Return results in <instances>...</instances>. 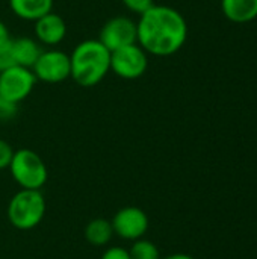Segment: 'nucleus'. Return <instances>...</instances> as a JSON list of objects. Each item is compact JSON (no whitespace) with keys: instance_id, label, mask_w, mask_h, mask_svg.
<instances>
[{"instance_id":"nucleus-1","label":"nucleus","mask_w":257,"mask_h":259,"mask_svg":"<svg viewBox=\"0 0 257 259\" xmlns=\"http://www.w3.org/2000/svg\"><path fill=\"white\" fill-rule=\"evenodd\" d=\"M138 44L153 56H171L186 42L188 24L185 17L167 5H153L136 21Z\"/></svg>"},{"instance_id":"nucleus-2","label":"nucleus","mask_w":257,"mask_h":259,"mask_svg":"<svg viewBox=\"0 0 257 259\" xmlns=\"http://www.w3.org/2000/svg\"><path fill=\"white\" fill-rule=\"evenodd\" d=\"M70 64V77L79 87L92 88L111 73V52L98 39H85L71 52Z\"/></svg>"},{"instance_id":"nucleus-3","label":"nucleus","mask_w":257,"mask_h":259,"mask_svg":"<svg viewBox=\"0 0 257 259\" xmlns=\"http://www.w3.org/2000/svg\"><path fill=\"white\" fill-rule=\"evenodd\" d=\"M8 220L20 231L36 228L45 214V200L39 190H20L8 205Z\"/></svg>"},{"instance_id":"nucleus-4","label":"nucleus","mask_w":257,"mask_h":259,"mask_svg":"<svg viewBox=\"0 0 257 259\" xmlns=\"http://www.w3.org/2000/svg\"><path fill=\"white\" fill-rule=\"evenodd\" d=\"M8 168L12 179L23 190H39L45 185L48 178L42 158L30 149L15 150Z\"/></svg>"},{"instance_id":"nucleus-5","label":"nucleus","mask_w":257,"mask_h":259,"mask_svg":"<svg viewBox=\"0 0 257 259\" xmlns=\"http://www.w3.org/2000/svg\"><path fill=\"white\" fill-rule=\"evenodd\" d=\"M147 68L148 55L138 42L111 52V71L121 79H139L147 73Z\"/></svg>"},{"instance_id":"nucleus-6","label":"nucleus","mask_w":257,"mask_h":259,"mask_svg":"<svg viewBox=\"0 0 257 259\" xmlns=\"http://www.w3.org/2000/svg\"><path fill=\"white\" fill-rule=\"evenodd\" d=\"M36 82L32 68L12 65L0 71V96L20 105L32 94Z\"/></svg>"},{"instance_id":"nucleus-7","label":"nucleus","mask_w":257,"mask_h":259,"mask_svg":"<svg viewBox=\"0 0 257 259\" xmlns=\"http://www.w3.org/2000/svg\"><path fill=\"white\" fill-rule=\"evenodd\" d=\"M36 80L44 83H59L70 77L71 64L70 55L58 49L42 50L32 67Z\"/></svg>"},{"instance_id":"nucleus-8","label":"nucleus","mask_w":257,"mask_h":259,"mask_svg":"<svg viewBox=\"0 0 257 259\" xmlns=\"http://www.w3.org/2000/svg\"><path fill=\"white\" fill-rule=\"evenodd\" d=\"M97 39L109 52L135 44L138 42L136 21H133L130 17H126V15L112 17L103 24Z\"/></svg>"},{"instance_id":"nucleus-9","label":"nucleus","mask_w":257,"mask_h":259,"mask_svg":"<svg viewBox=\"0 0 257 259\" xmlns=\"http://www.w3.org/2000/svg\"><path fill=\"white\" fill-rule=\"evenodd\" d=\"M114 235H118L127 241H136L145 235L148 231V217L147 214L136 206H126L117 211L112 219Z\"/></svg>"},{"instance_id":"nucleus-10","label":"nucleus","mask_w":257,"mask_h":259,"mask_svg":"<svg viewBox=\"0 0 257 259\" xmlns=\"http://www.w3.org/2000/svg\"><path fill=\"white\" fill-rule=\"evenodd\" d=\"M33 33L39 44L55 47L64 41L67 35V23L59 14L52 11L33 21Z\"/></svg>"},{"instance_id":"nucleus-11","label":"nucleus","mask_w":257,"mask_h":259,"mask_svg":"<svg viewBox=\"0 0 257 259\" xmlns=\"http://www.w3.org/2000/svg\"><path fill=\"white\" fill-rule=\"evenodd\" d=\"M11 49H12V56L15 65L27 67L32 68L36 59L39 58L42 49L41 44L35 38L29 36H18L11 39Z\"/></svg>"},{"instance_id":"nucleus-12","label":"nucleus","mask_w":257,"mask_h":259,"mask_svg":"<svg viewBox=\"0 0 257 259\" xmlns=\"http://www.w3.org/2000/svg\"><path fill=\"white\" fill-rule=\"evenodd\" d=\"M11 12L27 21H36L53 11V0H8Z\"/></svg>"},{"instance_id":"nucleus-13","label":"nucleus","mask_w":257,"mask_h":259,"mask_svg":"<svg viewBox=\"0 0 257 259\" xmlns=\"http://www.w3.org/2000/svg\"><path fill=\"white\" fill-rule=\"evenodd\" d=\"M221 11L233 23H248L257 18V0H221Z\"/></svg>"},{"instance_id":"nucleus-14","label":"nucleus","mask_w":257,"mask_h":259,"mask_svg":"<svg viewBox=\"0 0 257 259\" xmlns=\"http://www.w3.org/2000/svg\"><path fill=\"white\" fill-rule=\"evenodd\" d=\"M114 237L112 223L106 219H94L85 228V238L95 247L106 246Z\"/></svg>"},{"instance_id":"nucleus-15","label":"nucleus","mask_w":257,"mask_h":259,"mask_svg":"<svg viewBox=\"0 0 257 259\" xmlns=\"http://www.w3.org/2000/svg\"><path fill=\"white\" fill-rule=\"evenodd\" d=\"M129 255H130V259H161L158 246L144 238L133 241L129 250Z\"/></svg>"},{"instance_id":"nucleus-16","label":"nucleus","mask_w":257,"mask_h":259,"mask_svg":"<svg viewBox=\"0 0 257 259\" xmlns=\"http://www.w3.org/2000/svg\"><path fill=\"white\" fill-rule=\"evenodd\" d=\"M18 114V103L0 96V121H9Z\"/></svg>"},{"instance_id":"nucleus-17","label":"nucleus","mask_w":257,"mask_h":259,"mask_svg":"<svg viewBox=\"0 0 257 259\" xmlns=\"http://www.w3.org/2000/svg\"><path fill=\"white\" fill-rule=\"evenodd\" d=\"M123 5L133 14H144L147 9H150L155 5V0H121Z\"/></svg>"},{"instance_id":"nucleus-18","label":"nucleus","mask_w":257,"mask_h":259,"mask_svg":"<svg viewBox=\"0 0 257 259\" xmlns=\"http://www.w3.org/2000/svg\"><path fill=\"white\" fill-rule=\"evenodd\" d=\"M11 39L0 46V71L15 65L14 56H12V49H11Z\"/></svg>"},{"instance_id":"nucleus-19","label":"nucleus","mask_w":257,"mask_h":259,"mask_svg":"<svg viewBox=\"0 0 257 259\" xmlns=\"http://www.w3.org/2000/svg\"><path fill=\"white\" fill-rule=\"evenodd\" d=\"M14 152L15 150L12 149V146L8 141H5V140L0 138V170L9 167L11 159L14 156Z\"/></svg>"},{"instance_id":"nucleus-20","label":"nucleus","mask_w":257,"mask_h":259,"mask_svg":"<svg viewBox=\"0 0 257 259\" xmlns=\"http://www.w3.org/2000/svg\"><path fill=\"white\" fill-rule=\"evenodd\" d=\"M101 259H130V255H129V250L118 247V246H114V247H109L103 252Z\"/></svg>"},{"instance_id":"nucleus-21","label":"nucleus","mask_w":257,"mask_h":259,"mask_svg":"<svg viewBox=\"0 0 257 259\" xmlns=\"http://www.w3.org/2000/svg\"><path fill=\"white\" fill-rule=\"evenodd\" d=\"M11 38H12V36L9 35V29H8V26L5 24V21H3V20H0V46H2V44H5V42H8Z\"/></svg>"},{"instance_id":"nucleus-22","label":"nucleus","mask_w":257,"mask_h":259,"mask_svg":"<svg viewBox=\"0 0 257 259\" xmlns=\"http://www.w3.org/2000/svg\"><path fill=\"white\" fill-rule=\"evenodd\" d=\"M161 259H194L191 255H186V253H173V255H168L165 258Z\"/></svg>"}]
</instances>
